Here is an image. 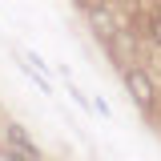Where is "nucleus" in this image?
I'll return each mask as SVG.
<instances>
[{"mask_svg": "<svg viewBox=\"0 0 161 161\" xmlns=\"http://www.w3.org/2000/svg\"><path fill=\"white\" fill-rule=\"evenodd\" d=\"M85 12H89V24H93V28H97V36H113V20H109V12H105V4H97V8H85Z\"/></svg>", "mask_w": 161, "mask_h": 161, "instance_id": "7ed1b4c3", "label": "nucleus"}, {"mask_svg": "<svg viewBox=\"0 0 161 161\" xmlns=\"http://www.w3.org/2000/svg\"><path fill=\"white\" fill-rule=\"evenodd\" d=\"M149 40H153V44H161V16L149 20Z\"/></svg>", "mask_w": 161, "mask_h": 161, "instance_id": "20e7f679", "label": "nucleus"}, {"mask_svg": "<svg viewBox=\"0 0 161 161\" xmlns=\"http://www.w3.org/2000/svg\"><path fill=\"white\" fill-rule=\"evenodd\" d=\"M8 145H12V153H20V157H28V161H44L40 157V145L28 137L20 125H8Z\"/></svg>", "mask_w": 161, "mask_h": 161, "instance_id": "f03ea898", "label": "nucleus"}, {"mask_svg": "<svg viewBox=\"0 0 161 161\" xmlns=\"http://www.w3.org/2000/svg\"><path fill=\"white\" fill-rule=\"evenodd\" d=\"M125 89L137 109H153V80L145 77L141 69H125Z\"/></svg>", "mask_w": 161, "mask_h": 161, "instance_id": "f257e3e1", "label": "nucleus"}]
</instances>
